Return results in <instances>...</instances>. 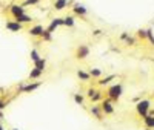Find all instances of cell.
<instances>
[{
    "mask_svg": "<svg viewBox=\"0 0 154 130\" xmlns=\"http://www.w3.org/2000/svg\"><path fill=\"white\" fill-rule=\"evenodd\" d=\"M143 124L146 129H154V115L148 113L146 116H143Z\"/></svg>",
    "mask_w": 154,
    "mask_h": 130,
    "instance_id": "7c38bea8",
    "label": "cell"
},
{
    "mask_svg": "<svg viewBox=\"0 0 154 130\" xmlns=\"http://www.w3.org/2000/svg\"><path fill=\"white\" fill-rule=\"evenodd\" d=\"M114 75H109V77H106V78H102V80H99V86H106V84H109V81L111 80H114Z\"/></svg>",
    "mask_w": 154,
    "mask_h": 130,
    "instance_id": "ffe728a7",
    "label": "cell"
},
{
    "mask_svg": "<svg viewBox=\"0 0 154 130\" xmlns=\"http://www.w3.org/2000/svg\"><path fill=\"white\" fill-rule=\"evenodd\" d=\"M89 75H91V78H100L102 77V71L100 69H91L89 71Z\"/></svg>",
    "mask_w": 154,
    "mask_h": 130,
    "instance_id": "cb8c5ba5",
    "label": "cell"
},
{
    "mask_svg": "<svg viewBox=\"0 0 154 130\" xmlns=\"http://www.w3.org/2000/svg\"><path fill=\"white\" fill-rule=\"evenodd\" d=\"M72 11H74V14L82 16V17L88 14V9H86L83 5H80V3H74V5H72Z\"/></svg>",
    "mask_w": 154,
    "mask_h": 130,
    "instance_id": "9c48e42d",
    "label": "cell"
},
{
    "mask_svg": "<svg viewBox=\"0 0 154 130\" xmlns=\"http://www.w3.org/2000/svg\"><path fill=\"white\" fill-rule=\"evenodd\" d=\"M149 110H151V101L149 100H140L136 104V112L142 116V118L149 113Z\"/></svg>",
    "mask_w": 154,
    "mask_h": 130,
    "instance_id": "7a4b0ae2",
    "label": "cell"
},
{
    "mask_svg": "<svg viewBox=\"0 0 154 130\" xmlns=\"http://www.w3.org/2000/svg\"><path fill=\"white\" fill-rule=\"evenodd\" d=\"M9 12H11L12 17H17V16L25 14V8H23V5H11L9 6Z\"/></svg>",
    "mask_w": 154,
    "mask_h": 130,
    "instance_id": "52a82bcc",
    "label": "cell"
},
{
    "mask_svg": "<svg viewBox=\"0 0 154 130\" xmlns=\"http://www.w3.org/2000/svg\"><path fill=\"white\" fill-rule=\"evenodd\" d=\"M102 98H103V92H102V90H96V94L91 97V101L96 103V101H100Z\"/></svg>",
    "mask_w": 154,
    "mask_h": 130,
    "instance_id": "44dd1931",
    "label": "cell"
},
{
    "mask_svg": "<svg viewBox=\"0 0 154 130\" xmlns=\"http://www.w3.org/2000/svg\"><path fill=\"white\" fill-rule=\"evenodd\" d=\"M59 26H63V19H53V20H51V23H49V26H48V31L49 32H54L57 28H59Z\"/></svg>",
    "mask_w": 154,
    "mask_h": 130,
    "instance_id": "ba28073f",
    "label": "cell"
},
{
    "mask_svg": "<svg viewBox=\"0 0 154 130\" xmlns=\"http://www.w3.org/2000/svg\"><path fill=\"white\" fill-rule=\"evenodd\" d=\"M42 74H43V71L37 69V68H32L31 72H29V75H28V78H29V80H37V78L42 77Z\"/></svg>",
    "mask_w": 154,
    "mask_h": 130,
    "instance_id": "5bb4252c",
    "label": "cell"
},
{
    "mask_svg": "<svg viewBox=\"0 0 154 130\" xmlns=\"http://www.w3.org/2000/svg\"><path fill=\"white\" fill-rule=\"evenodd\" d=\"M12 130H17V129H12Z\"/></svg>",
    "mask_w": 154,
    "mask_h": 130,
    "instance_id": "836d02e7",
    "label": "cell"
},
{
    "mask_svg": "<svg viewBox=\"0 0 154 130\" xmlns=\"http://www.w3.org/2000/svg\"><path fill=\"white\" fill-rule=\"evenodd\" d=\"M74 57L77 60H85L86 57H89V48L86 45H79L74 52Z\"/></svg>",
    "mask_w": 154,
    "mask_h": 130,
    "instance_id": "3957f363",
    "label": "cell"
},
{
    "mask_svg": "<svg viewBox=\"0 0 154 130\" xmlns=\"http://www.w3.org/2000/svg\"><path fill=\"white\" fill-rule=\"evenodd\" d=\"M0 130H5V129H3V127H2V124H0Z\"/></svg>",
    "mask_w": 154,
    "mask_h": 130,
    "instance_id": "1f68e13d",
    "label": "cell"
},
{
    "mask_svg": "<svg viewBox=\"0 0 154 130\" xmlns=\"http://www.w3.org/2000/svg\"><path fill=\"white\" fill-rule=\"evenodd\" d=\"M5 28H6L8 31H11V32H19V31L23 29V25L19 23V22H16V20H8V22L5 23Z\"/></svg>",
    "mask_w": 154,
    "mask_h": 130,
    "instance_id": "5b68a950",
    "label": "cell"
},
{
    "mask_svg": "<svg viewBox=\"0 0 154 130\" xmlns=\"http://www.w3.org/2000/svg\"><path fill=\"white\" fill-rule=\"evenodd\" d=\"M75 25V20L72 16H66L65 19H63V26H68V28H72V26Z\"/></svg>",
    "mask_w": 154,
    "mask_h": 130,
    "instance_id": "ac0fdd59",
    "label": "cell"
},
{
    "mask_svg": "<svg viewBox=\"0 0 154 130\" xmlns=\"http://www.w3.org/2000/svg\"><path fill=\"white\" fill-rule=\"evenodd\" d=\"M5 106H6V104H5V103H3V101H2V100H0V110H2V109H3V107H5Z\"/></svg>",
    "mask_w": 154,
    "mask_h": 130,
    "instance_id": "4dcf8cb0",
    "label": "cell"
},
{
    "mask_svg": "<svg viewBox=\"0 0 154 130\" xmlns=\"http://www.w3.org/2000/svg\"><path fill=\"white\" fill-rule=\"evenodd\" d=\"M38 2H40V0H25V2L22 3L23 6H28V5H37Z\"/></svg>",
    "mask_w": 154,
    "mask_h": 130,
    "instance_id": "484cf974",
    "label": "cell"
},
{
    "mask_svg": "<svg viewBox=\"0 0 154 130\" xmlns=\"http://www.w3.org/2000/svg\"><path fill=\"white\" fill-rule=\"evenodd\" d=\"M89 112H91V115H94V118H97V120H102V109H100V106H93L91 109H89Z\"/></svg>",
    "mask_w": 154,
    "mask_h": 130,
    "instance_id": "9a60e30c",
    "label": "cell"
},
{
    "mask_svg": "<svg viewBox=\"0 0 154 130\" xmlns=\"http://www.w3.org/2000/svg\"><path fill=\"white\" fill-rule=\"evenodd\" d=\"M40 86H42L40 81H38V83H29V84H26V86H22L20 90H22V92H34V90L38 89Z\"/></svg>",
    "mask_w": 154,
    "mask_h": 130,
    "instance_id": "30bf717a",
    "label": "cell"
},
{
    "mask_svg": "<svg viewBox=\"0 0 154 130\" xmlns=\"http://www.w3.org/2000/svg\"><path fill=\"white\" fill-rule=\"evenodd\" d=\"M100 109L105 115H112L114 113V106H112V100L111 98H106L100 103Z\"/></svg>",
    "mask_w": 154,
    "mask_h": 130,
    "instance_id": "277c9868",
    "label": "cell"
},
{
    "mask_svg": "<svg viewBox=\"0 0 154 130\" xmlns=\"http://www.w3.org/2000/svg\"><path fill=\"white\" fill-rule=\"evenodd\" d=\"M0 118H2V112H0Z\"/></svg>",
    "mask_w": 154,
    "mask_h": 130,
    "instance_id": "d6a6232c",
    "label": "cell"
},
{
    "mask_svg": "<svg viewBox=\"0 0 154 130\" xmlns=\"http://www.w3.org/2000/svg\"><path fill=\"white\" fill-rule=\"evenodd\" d=\"M34 68H37V69H40V71H45V68H46V60L42 57V58H38L35 63H34Z\"/></svg>",
    "mask_w": 154,
    "mask_h": 130,
    "instance_id": "e0dca14e",
    "label": "cell"
},
{
    "mask_svg": "<svg viewBox=\"0 0 154 130\" xmlns=\"http://www.w3.org/2000/svg\"><path fill=\"white\" fill-rule=\"evenodd\" d=\"M125 43H126L128 46H136V40H134L133 37H130V35H128V38L125 40Z\"/></svg>",
    "mask_w": 154,
    "mask_h": 130,
    "instance_id": "d4e9b609",
    "label": "cell"
},
{
    "mask_svg": "<svg viewBox=\"0 0 154 130\" xmlns=\"http://www.w3.org/2000/svg\"><path fill=\"white\" fill-rule=\"evenodd\" d=\"M68 5H71L69 0H56L54 2V9L56 11H62V9H65Z\"/></svg>",
    "mask_w": 154,
    "mask_h": 130,
    "instance_id": "8fae6325",
    "label": "cell"
},
{
    "mask_svg": "<svg viewBox=\"0 0 154 130\" xmlns=\"http://www.w3.org/2000/svg\"><path fill=\"white\" fill-rule=\"evenodd\" d=\"M96 90H97V89H94V87H89V89H88V92H86V95H88L89 98H91V97L96 94Z\"/></svg>",
    "mask_w": 154,
    "mask_h": 130,
    "instance_id": "83f0119b",
    "label": "cell"
},
{
    "mask_svg": "<svg viewBox=\"0 0 154 130\" xmlns=\"http://www.w3.org/2000/svg\"><path fill=\"white\" fill-rule=\"evenodd\" d=\"M29 57H31L32 63H35V61H37L38 58H42V57H40V54H38V51H37V49H32V51H31V54H29Z\"/></svg>",
    "mask_w": 154,
    "mask_h": 130,
    "instance_id": "7402d4cb",
    "label": "cell"
},
{
    "mask_svg": "<svg viewBox=\"0 0 154 130\" xmlns=\"http://www.w3.org/2000/svg\"><path fill=\"white\" fill-rule=\"evenodd\" d=\"M42 38H43L45 42H51V38H53V32H49L48 29H45L43 34H42Z\"/></svg>",
    "mask_w": 154,
    "mask_h": 130,
    "instance_id": "603a6c76",
    "label": "cell"
},
{
    "mask_svg": "<svg viewBox=\"0 0 154 130\" xmlns=\"http://www.w3.org/2000/svg\"><path fill=\"white\" fill-rule=\"evenodd\" d=\"M126 38H128V34H126V32H123V34L120 35V40H126Z\"/></svg>",
    "mask_w": 154,
    "mask_h": 130,
    "instance_id": "f546056e",
    "label": "cell"
},
{
    "mask_svg": "<svg viewBox=\"0 0 154 130\" xmlns=\"http://www.w3.org/2000/svg\"><path fill=\"white\" fill-rule=\"evenodd\" d=\"M14 20L19 22V23H22V25H25V23H31V22H32V17L28 16V14H22V16L14 17Z\"/></svg>",
    "mask_w": 154,
    "mask_h": 130,
    "instance_id": "4fadbf2b",
    "label": "cell"
},
{
    "mask_svg": "<svg viewBox=\"0 0 154 130\" xmlns=\"http://www.w3.org/2000/svg\"><path fill=\"white\" fill-rule=\"evenodd\" d=\"M77 77H79L82 81H89V78H91L89 72H85V71H82V69H79V71H77Z\"/></svg>",
    "mask_w": 154,
    "mask_h": 130,
    "instance_id": "2e32d148",
    "label": "cell"
},
{
    "mask_svg": "<svg viewBox=\"0 0 154 130\" xmlns=\"http://www.w3.org/2000/svg\"><path fill=\"white\" fill-rule=\"evenodd\" d=\"M148 40L154 45V35H152V31L151 29H148Z\"/></svg>",
    "mask_w": 154,
    "mask_h": 130,
    "instance_id": "f1b7e54d",
    "label": "cell"
},
{
    "mask_svg": "<svg viewBox=\"0 0 154 130\" xmlns=\"http://www.w3.org/2000/svg\"><path fill=\"white\" fill-rule=\"evenodd\" d=\"M43 31H45V28H43L42 25H35V26H32V28L28 29V34L31 37H42Z\"/></svg>",
    "mask_w": 154,
    "mask_h": 130,
    "instance_id": "8992f818",
    "label": "cell"
},
{
    "mask_svg": "<svg viewBox=\"0 0 154 130\" xmlns=\"http://www.w3.org/2000/svg\"><path fill=\"white\" fill-rule=\"evenodd\" d=\"M74 101H75L77 104H83V97L79 95V94H75V95H74Z\"/></svg>",
    "mask_w": 154,
    "mask_h": 130,
    "instance_id": "4316f807",
    "label": "cell"
},
{
    "mask_svg": "<svg viewBox=\"0 0 154 130\" xmlns=\"http://www.w3.org/2000/svg\"><path fill=\"white\" fill-rule=\"evenodd\" d=\"M137 37L140 38V40H148V29H139Z\"/></svg>",
    "mask_w": 154,
    "mask_h": 130,
    "instance_id": "d6986e66",
    "label": "cell"
},
{
    "mask_svg": "<svg viewBox=\"0 0 154 130\" xmlns=\"http://www.w3.org/2000/svg\"><path fill=\"white\" fill-rule=\"evenodd\" d=\"M122 94H123V87H122V84H120V83L111 84V86L106 89V97H108V98H111V100H112V103L119 101V98L122 97Z\"/></svg>",
    "mask_w": 154,
    "mask_h": 130,
    "instance_id": "6da1fadb",
    "label": "cell"
}]
</instances>
